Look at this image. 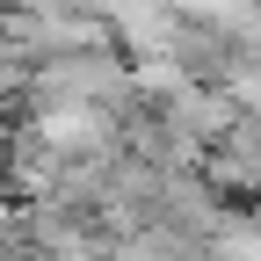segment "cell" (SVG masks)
Instances as JSON below:
<instances>
[{
	"mask_svg": "<svg viewBox=\"0 0 261 261\" xmlns=\"http://www.w3.org/2000/svg\"><path fill=\"white\" fill-rule=\"evenodd\" d=\"M51 261H109V247H73V254H51Z\"/></svg>",
	"mask_w": 261,
	"mask_h": 261,
	"instance_id": "cell-2",
	"label": "cell"
},
{
	"mask_svg": "<svg viewBox=\"0 0 261 261\" xmlns=\"http://www.w3.org/2000/svg\"><path fill=\"white\" fill-rule=\"evenodd\" d=\"M203 181L225 196V203H261V116H240L203 152Z\"/></svg>",
	"mask_w": 261,
	"mask_h": 261,
	"instance_id": "cell-1",
	"label": "cell"
}]
</instances>
